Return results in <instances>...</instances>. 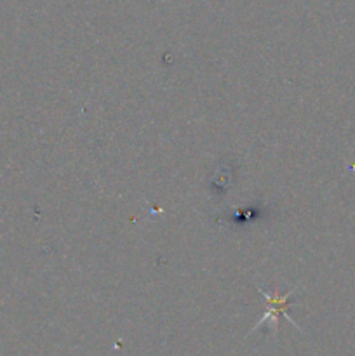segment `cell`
<instances>
[{"mask_svg": "<svg viewBox=\"0 0 355 356\" xmlns=\"http://www.w3.org/2000/svg\"><path fill=\"white\" fill-rule=\"evenodd\" d=\"M294 292L296 291H289L285 296H277V294H270V292L265 291V289L260 287V294H263L265 299H267L268 309H267V313H265V315H263V318H261L260 322H258L256 325H254L253 330H256L258 327H261V325H263V323L270 322L271 327H274V329H275V332H277V330H278V315H285V316H287L289 322H291L292 325H296V323L292 322L291 316H289V312H287L289 306H291V305H289V298H291V296L294 294Z\"/></svg>", "mask_w": 355, "mask_h": 356, "instance_id": "6da1fadb", "label": "cell"}]
</instances>
